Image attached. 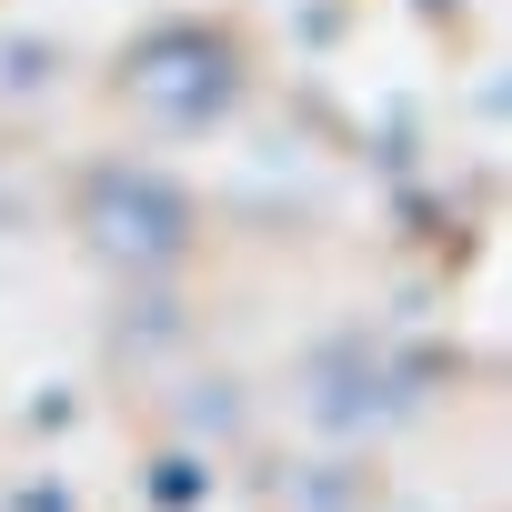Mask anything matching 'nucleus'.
Here are the masks:
<instances>
[{"label":"nucleus","mask_w":512,"mask_h":512,"mask_svg":"<svg viewBox=\"0 0 512 512\" xmlns=\"http://www.w3.org/2000/svg\"><path fill=\"white\" fill-rule=\"evenodd\" d=\"M121 101L151 121V131H211V121H231V101H241V51L211 31V21H161V31H141L131 51H121Z\"/></svg>","instance_id":"f257e3e1"},{"label":"nucleus","mask_w":512,"mask_h":512,"mask_svg":"<svg viewBox=\"0 0 512 512\" xmlns=\"http://www.w3.org/2000/svg\"><path fill=\"white\" fill-rule=\"evenodd\" d=\"M81 231L101 262H131V272H161L191 251V201L151 171V161H101L81 181Z\"/></svg>","instance_id":"f03ea898"}]
</instances>
